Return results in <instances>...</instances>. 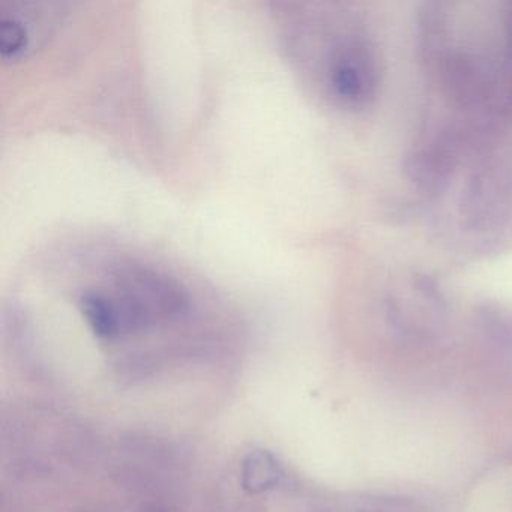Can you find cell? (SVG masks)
<instances>
[{"instance_id": "7", "label": "cell", "mask_w": 512, "mask_h": 512, "mask_svg": "<svg viewBox=\"0 0 512 512\" xmlns=\"http://www.w3.org/2000/svg\"><path fill=\"white\" fill-rule=\"evenodd\" d=\"M142 512H178V509L164 505V503H148Z\"/></svg>"}, {"instance_id": "5", "label": "cell", "mask_w": 512, "mask_h": 512, "mask_svg": "<svg viewBox=\"0 0 512 512\" xmlns=\"http://www.w3.org/2000/svg\"><path fill=\"white\" fill-rule=\"evenodd\" d=\"M283 478V467L271 452L259 449L250 452L242 461L241 482L248 493L257 494L274 490Z\"/></svg>"}, {"instance_id": "1", "label": "cell", "mask_w": 512, "mask_h": 512, "mask_svg": "<svg viewBox=\"0 0 512 512\" xmlns=\"http://www.w3.org/2000/svg\"><path fill=\"white\" fill-rule=\"evenodd\" d=\"M278 34L302 79L340 109L362 112L380 83L376 44L364 23L338 5L280 2Z\"/></svg>"}, {"instance_id": "2", "label": "cell", "mask_w": 512, "mask_h": 512, "mask_svg": "<svg viewBox=\"0 0 512 512\" xmlns=\"http://www.w3.org/2000/svg\"><path fill=\"white\" fill-rule=\"evenodd\" d=\"M94 284L109 302L119 338L182 322L193 311V296L184 281L154 263L119 260Z\"/></svg>"}, {"instance_id": "4", "label": "cell", "mask_w": 512, "mask_h": 512, "mask_svg": "<svg viewBox=\"0 0 512 512\" xmlns=\"http://www.w3.org/2000/svg\"><path fill=\"white\" fill-rule=\"evenodd\" d=\"M463 227L472 233L502 230L512 218V176L494 164L476 170L460 200Z\"/></svg>"}, {"instance_id": "3", "label": "cell", "mask_w": 512, "mask_h": 512, "mask_svg": "<svg viewBox=\"0 0 512 512\" xmlns=\"http://www.w3.org/2000/svg\"><path fill=\"white\" fill-rule=\"evenodd\" d=\"M68 5L47 0L0 2V61L17 64L41 49L67 16Z\"/></svg>"}, {"instance_id": "6", "label": "cell", "mask_w": 512, "mask_h": 512, "mask_svg": "<svg viewBox=\"0 0 512 512\" xmlns=\"http://www.w3.org/2000/svg\"><path fill=\"white\" fill-rule=\"evenodd\" d=\"M476 322L484 337L499 349L512 352V310L497 304H484L476 310Z\"/></svg>"}]
</instances>
